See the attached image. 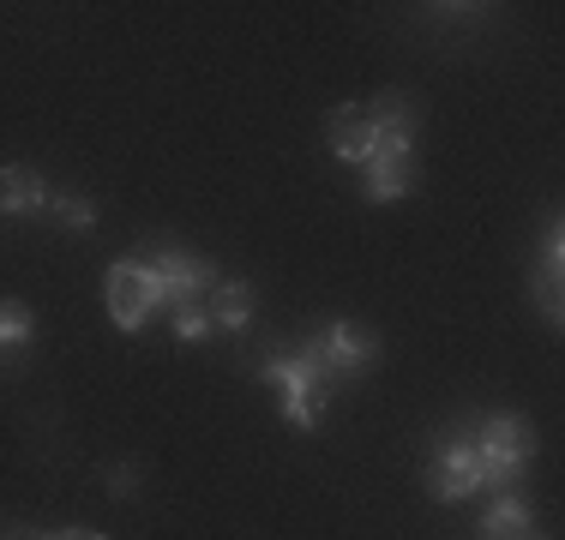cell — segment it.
I'll use <instances>...</instances> for the list:
<instances>
[{
  "label": "cell",
  "mask_w": 565,
  "mask_h": 540,
  "mask_svg": "<svg viewBox=\"0 0 565 540\" xmlns=\"http://www.w3.org/2000/svg\"><path fill=\"white\" fill-rule=\"evenodd\" d=\"M259 378L277 390V409H282L289 426H301V432L319 426L331 378H326V367H319L313 355H271V360H259Z\"/></svg>",
  "instance_id": "6da1fadb"
},
{
  "label": "cell",
  "mask_w": 565,
  "mask_h": 540,
  "mask_svg": "<svg viewBox=\"0 0 565 540\" xmlns=\"http://www.w3.org/2000/svg\"><path fill=\"white\" fill-rule=\"evenodd\" d=\"M535 456V432L523 414H493V421L476 426V463H481V486L488 493H511L518 475Z\"/></svg>",
  "instance_id": "7a4b0ae2"
},
{
  "label": "cell",
  "mask_w": 565,
  "mask_h": 540,
  "mask_svg": "<svg viewBox=\"0 0 565 540\" xmlns=\"http://www.w3.org/2000/svg\"><path fill=\"white\" fill-rule=\"evenodd\" d=\"M169 306V289L163 277H157L151 259H115L109 264V318L115 331H145L151 324V313H163Z\"/></svg>",
  "instance_id": "3957f363"
},
{
  "label": "cell",
  "mask_w": 565,
  "mask_h": 540,
  "mask_svg": "<svg viewBox=\"0 0 565 540\" xmlns=\"http://www.w3.org/2000/svg\"><path fill=\"white\" fill-rule=\"evenodd\" d=\"M301 355H313L319 367H326V378H355V372H367L373 360H380V336L338 318V324H326V331L307 336Z\"/></svg>",
  "instance_id": "277c9868"
},
{
  "label": "cell",
  "mask_w": 565,
  "mask_h": 540,
  "mask_svg": "<svg viewBox=\"0 0 565 540\" xmlns=\"http://www.w3.org/2000/svg\"><path fill=\"white\" fill-rule=\"evenodd\" d=\"M434 498L439 505H463L469 493H481V463H476V432H451L439 444V468H434Z\"/></svg>",
  "instance_id": "5b68a950"
},
{
  "label": "cell",
  "mask_w": 565,
  "mask_h": 540,
  "mask_svg": "<svg viewBox=\"0 0 565 540\" xmlns=\"http://www.w3.org/2000/svg\"><path fill=\"white\" fill-rule=\"evenodd\" d=\"M157 277H163V289H169V306H181V301H205L211 294V282H217V264L205 259V252H193V247H157Z\"/></svg>",
  "instance_id": "8992f818"
},
{
  "label": "cell",
  "mask_w": 565,
  "mask_h": 540,
  "mask_svg": "<svg viewBox=\"0 0 565 540\" xmlns=\"http://www.w3.org/2000/svg\"><path fill=\"white\" fill-rule=\"evenodd\" d=\"M326 144H331V156H338V162L367 169V162H373V120L361 115L355 102H338V108H331V120H326Z\"/></svg>",
  "instance_id": "52a82bcc"
},
{
  "label": "cell",
  "mask_w": 565,
  "mask_h": 540,
  "mask_svg": "<svg viewBox=\"0 0 565 540\" xmlns=\"http://www.w3.org/2000/svg\"><path fill=\"white\" fill-rule=\"evenodd\" d=\"M205 313H211V331L241 336V331L253 324V282L217 277V282H211V294H205Z\"/></svg>",
  "instance_id": "ba28073f"
},
{
  "label": "cell",
  "mask_w": 565,
  "mask_h": 540,
  "mask_svg": "<svg viewBox=\"0 0 565 540\" xmlns=\"http://www.w3.org/2000/svg\"><path fill=\"white\" fill-rule=\"evenodd\" d=\"M43 210H49L43 174L19 169V162H12V169H0V216H12V223H19V216H43Z\"/></svg>",
  "instance_id": "9c48e42d"
},
{
  "label": "cell",
  "mask_w": 565,
  "mask_h": 540,
  "mask_svg": "<svg viewBox=\"0 0 565 540\" xmlns=\"http://www.w3.org/2000/svg\"><path fill=\"white\" fill-rule=\"evenodd\" d=\"M559 270H565V228L547 223L542 240V270H535V306H542L547 324H559Z\"/></svg>",
  "instance_id": "30bf717a"
},
{
  "label": "cell",
  "mask_w": 565,
  "mask_h": 540,
  "mask_svg": "<svg viewBox=\"0 0 565 540\" xmlns=\"http://www.w3.org/2000/svg\"><path fill=\"white\" fill-rule=\"evenodd\" d=\"M476 540H530V505H523L518 493H493Z\"/></svg>",
  "instance_id": "8fae6325"
},
{
  "label": "cell",
  "mask_w": 565,
  "mask_h": 540,
  "mask_svg": "<svg viewBox=\"0 0 565 540\" xmlns=\"http://www.w3.org/2000/svg\"><path fill=\"white\" fill-rule=\"evenodd\" d=\"M36 331V313L24 301H0V348H24Z\"/></svg>",
  "instance_id": "7c38bea8"
},
{
  "label": "cell",
  "mask_w": 565,
  "mask_h": 540,
  "mask_svg": "<svg viewBox=\"0 0 565 540\" xmlns=\"http://www.w3.org/2000/svg\"><path fill=\"white\" fill-rule=\"evenodd\" d=\"M169 318H174V343H205L211 336V313H205V301H181V306H169Z\"/></svg>",
  "instance_id": "4fadbf2b"
},
{
  "label": "cell",
  "mask_w": 565,
  "mask_h": 540,
  "mask_svg": "<svg viewBox=\"0 0 565 540\" xmlns=\"http://www.w3.org/2000/svg\"><path fill=\"white\" fill-rule=\"evenodd\" d=\"M49 216H61L66 228H97V205L78 193H49Z\"/></svg>",
  "instance_id": "5bb4252c"
},
{
  "label": "cell",
  "mask_w": 565,
  "mask_h": 540,
  "mask_svg": "<svg viewBox=\"0 0 565 540\" xmlns=\"http://www.w3.org/2000/svg\"><path fill=\"white\" fill-rule=\"evenodd\" d=\"M132 480H139V468H115V475H109L115 498H132Z\"/></svg>",
  "instance_id": "9a60e30c"
},
{
  "label": "cell",
  "mask_w": 565,
  "mask_h": 540,
  "mask_svg": "<svg viewBox=\"0 0 565 540\" xmlns=\"http://www.w3.org/2000/svg\"><path fill=\"white\" fill-rule=\"evenodd\" d=\"M43 540H109V534H90V529H66V534H43Z\"/></svg>",
  "instance_id": "2e32d148"
}]
</instances>
